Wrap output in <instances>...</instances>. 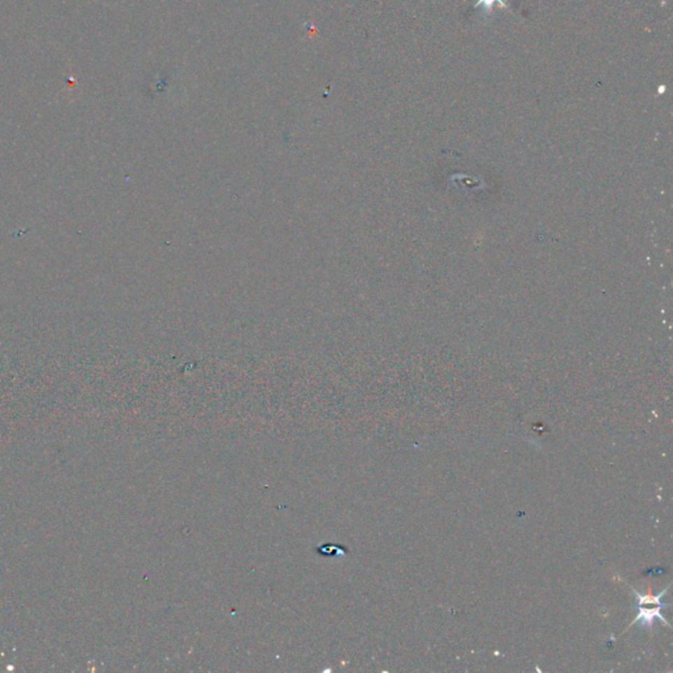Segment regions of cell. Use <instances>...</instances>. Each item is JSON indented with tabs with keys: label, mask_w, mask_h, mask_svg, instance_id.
Returning <instances> with one entry per match:
<instances>
[{
	"label": "cell",
	"mask_w": 673,
	"mask_h": 673,
	"mask_svg": "<svg viewBox=\"0 0 673 673\" xmlns=\"http://www.w3.org/2000/svg\"><path fill=\"white\" fill-rule=\"evenodd\" d=\"M635 592V595L638 596V601H639V607H638V617L634 619L631 622L629 628H631L632 625L641 622L643 626H651L653 619L659 618L660 622L664 623L665 626L670 628V623L667 622V619L664 618V616L662 614V609L665 608V607H670V604H663L662 597L667 593V589H664L663 592H660L659 595L656 596H652L651 593L649 595H641L639 592H637L635 589H632ZM628 630V629H626Z\"/></svg>",
	"instance_id": "6da1fadb"
},
{
	"label": "cell",
	"mask_w": 673,
	"mask_h": 673,
	"mask_svg": "<svg viewBox=\"0 0 673 673\" xmlns=\"http://www.w3.org/2000/svg\"><path fill=\"white\" fill-rule=\"evenodd\" d=\"M495 3H500L502 7H506V4H505L502 0H479L475 7L483 6V7L487 10V12H490L492 11V7L495 6Z\"/></svg>",
	"instance_id": "7a4b0ae2"
}]
</instances>
